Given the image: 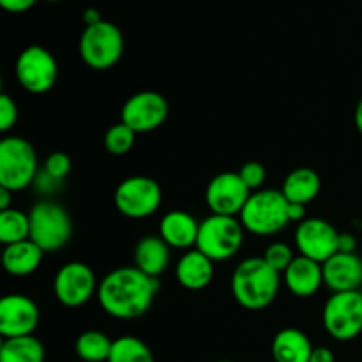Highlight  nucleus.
Wrapping results in <instances>:
<instances>
[{"mask_svg":"<svg viewBox=\"0 0 362 362\" xmlns=\"http://www.w3.org/2000/svg\"><path fill=\"white\" fill-rule=\"evenodd\" d=\"M159 288L158 278H151L136 267H119L101 279L98 299L110 317L134 320L151 310Z\"/></svg>","mask_w":362,"mask_h":362,"instance_id":"obj_1","label":"nucleus"},{"mask_svg":"<svg viewBox=\"0 0 362 362\" xmlns=\"http://www.w3.org/2000/svg\"><path fill=\"white\" fill-rule=\"evenodd\" d=\"M11 194H13V191L0 187V211H9L11 209Z\"/></svg>","mask_w":362,"mask_h":362,"instance_id":"obj_39","label":"nucleus"},{"mask_svg":"<svg viewBox=\"0 0 362 362\" xmlns=\"http://www.w3.org/2000/svg\"><path fill=\"white\" fill-rule=\"evenodd\" d=\"M361 293H362V290H361Z\"/></svg>","mask_w":362,"mask_h":362,"instance_id":"obj_43","label":"nucleus"},{"mask_svg":"<svg viewBox=\"0 0 362 362\" xmlns=\"http://www.w3.org/2000/svg\"><path fill=\"white\" fill-rule=\"evenodd\" d=\"M115 207L129 219H145L154 214L163 202L161 186L151 177H127L115 189Z\"/></svg>","mask_w":362,"mask_h":362,"instance_id":"obj_9","label":"nucleus"},{"mask_svg":"<svg viewBox=\"0 0 362 362\" xmlns=\"http://www.w3.org/2000/svg\"><path fill=\"white\" fill-rule=\"evenodd\" d=\"M283 278H285L286 288L293 296L308 299V297H313L324 285V267L318 262L299 255L283 272Z\"/></svg>","mask_w":362,"mask_h":362,"instance_id":"obj_17","label":"nucleus"},{"mask_svg":"<svg viewBox=\"0 0 362 362\" xmlns=\"http://www.w3.org/2000/svg\"><path fill=\"white\" fill-rule=\"evenodd\" d=\"M37 175V156L28 140L6 136L0 141V187L23 191Z\"/></svg>","mask_w":362,"mask_h":362,"instance_id":"obj_6","label":"nucleus"},{"mask_svg":"<svg viewBox=\"0 0 362 362\" xmlns=\"http://www.w3.org/2000/svg\"><path fill=\"white\" fill-rule=\"evenodd\" d=\"M168 101L159 92L144 90L131 95L122 106L120 122L129 126L134 133H151L161 127L168 119Z\"/></svg>","mask_w":362,"mask_h":362,"instance_id":"obj_11","label":"nucleus"},{"mask_svg":"<svg viewBox=\"0 0 362 362\" xmlns=\"http://www.w3.org/2000/svg\"><path fill=\"white\" fill-rule=\"evenodd\" d=\"M324 267V285L334 293L361 292L362 290V258L356 253H336Z\"/></svg>","mask_w":362,"mask_h":362,"instance_id":"obj_16","label":"nucleus"},{"mask_svg":"<svg viewBox=\"0 0 362 362\" xmlns=\"http://www.w3.org/2000/svg\"><path fill=\"white\" fill-rule=\"evenodd\" d=\"M281 285V274L264 257H251L240 262L232 274V296L243 308L265 310L274 303Z\"/></svg>","mask_w":362,"mask_h":362,"instance_id":"obj_2","label":"nucleus"},{"mask_svg":"<svg viewBox=\"0 0 362 362\" xmlns=\"http://www.w3.org/2000/svg\"><path fill=\"white\" fill-rule=\"evenodd\" d=\"M16 78L21 88L30 94H45L52 90L59 78V64L46 48L32 45L16 59Z\"/></svg>","mask_w":362,"mask_h":362,"instance_id":"obj_10","label":"nucleus"},{"mask_svg":"<svg viewBox=\"0 0 362 362\" xmlns=\"http://www.w3.org/2000/svg\"><path fill=\"white\" fill-rule=\"evenodd\" d=\"M339 235L341 233L325 219L306 218L297 225L296 246L303 257L325 264L338 253Z\"/></svg>","mask_w":362,"mask_h":362,"instance_id":"obj_13","label":"nucleus"},{"mask_svg":"<svg viewBox=\"0 0 362 362\" xmlns=\"http://www.w3.org/2000/svg\"><path fill=\"white\" fill-rule=\"evenodd\" d=\"M45 345L32 336L7 338L0 346V362H45Z\"/></svg>","mask_w":362,"mask_h":362,"instance_id":"obj_24","label":"nucleus"},{"mask_svg":"<svg viewBox=\"0 0 362 362\" xmlns=\"http://www.w3.org/2000/svg\"><path fill=\"white\" fill-rule=\"evenodd\" d=\"M357 240L352 233H341L339 235V250L338 253H356Z\"/></svg>","mask_w":362,"mask_h":362,"instance_id":"obj_36","label":"nucleus"},{"mask_svg":"<svg viewBox=\"0 0 362 362\" xmlns=\"http://www.w3.org/2000/svg\"><path fill=\"white\" fill-rule=\"evenodd\" d=\"M18 120V106L9 94H0V131H9Z\"/></svg>","mask_w":362,"mask_h":362,"instance_id":"obj_32","label":"nucleus"},{"mask_svg":"<svg viewBox=\"0 0 362 362\" xmlns=\"http://www.w3.org/2000/svg\"><path fill=\"white\" fill-rule=\"evenodd\" d=\"M113 341L99 331H85L76 339V354L85 362H108Z\"/></svg>","mask_w":362,"mask_h":362,"instance_id":"obj_26","label":"nucleus"},{"mask_svg":"<svg viewBox=\"0 0 362 362\" xmlns=\"http://www.w3.org/2000/svg\"><path fill=\"white\" fill-rule=\"evenodd\" d=\"M251 197V189L240 179L239 172L218 173L205 189V202L212 214L240 216Z\"/></svg>","mask_w":362,"mask_h":362,"instance_id":"obj_14","label":"nucleus"},{"mask_svg":"<svg viewBox=\"0 0 362 362\" xmlns=\"http://www.w3.org/2000/svg\"><path fill=\"white\" fill-rule=\"evenodd\" d=\"M293 258L296 257H293L292 247L285 243H272L271 246L265 247V251H264V260L267 262L272 269H276L279 274H281V272H285L286 269L290 267V264L293 262Z\"/></svg>","mask_w":362,"mask_h":362,"instance_id":"obj_29","label":"nucleus"},{"mask_svg":"<svg viewBox=\"0 0 362 362\" xmlns=\"http://www.w3.org/2000/svg\"><path fill=\"white\" fill-rule=\"evenodd\" d=\"M244 244V226L233 216L211 214L200 223L197 250L212 262H225L235 257Z\"/></svg>","mask_w":362,"mask_h":362,"instance_id":"obj_4","label":"nucleus"},{"mask_svg":"<svg viewBox=\"0 0 362 362\" xmlns=\"http://www.w3.org/2000/svg\"><path fill=\"white\" fill-rule=\"evenodd\" d=\"M98 288L94 272L83 262H69L62 265L53 279L57 300L67 308L83 306L92 299Z\"/></svg>","mask_w":362,"mask_h":362,"instance_id":"obj_12","label":"nucleus"},{"mask_svg":"<svg viewBox=\"0 0 362 362\" xmlns=\"http://www.w3.org/2000/svg\"><path fill=\"white\" fill-rule=\"evenodd\" d=\"M30 240L45 253L62 250L73 235V221L66 207L52 200H42L32 207Z\"/></svg>","mask_w":362,"mask_h":362,"instance_id":"obj_7","label":"nucleus"},{"mask_svg":"<svg viewBox=\"0 0 362 362\" xmlns=\"http://www.w3.org/2000/svg\"><path fill=\"white\" fill-rule=\"evenodd\" d=\"M175 278L180 286L193 292L207 288L214 278V262L198 250L186 251L177 262Z\"/></svg>","mask_w":362,"mask_h":362,"instance_id":"obj_19","label":"nucleus"},{"mask_svg":"<svg viewBox=\"0 0 362 362\" xmlns=\"http://www.w3.org/2000/svg\"><path fill=\"white\" fill-rule=\"evenodd\" d=\"M288 205L283 191L260 189L251 193L246 207L240 212L244 230L255 235L267 237L281 232L290 223Z\"/></svg>","mask_w":362,"mask_h":362,"instance_id":"obj_3","label":"nucleus"},{"mask_svg":"<svg viewBox=\"0 0 362 362\" xmlns=\"http://www.w3.org/2000/svg\"><path fill=\"white\" fill-rule=\"evenodd\" d=\"M30 239V218L23 211L9 209L0 212V243L4 246Z\"/></svg>","mask_w":362,"mask_h":362,"instance_id":"obj_25","label":"nucleus"},{"mask_svg":"<svg viewBox=\"0 0 362 362\" xmlns=\"http://www.w3.org/2000/svg\"><path fill=\"white\" fill-rule=\"evenodd\" d=\"M136 133L124 122L113 124L105 134V147L112 156H124L133 148Z\"/></svg>","mask_w":362,"mask_h":362,"instance_id":"obj_28","label":"nucleus"},{"mask_svg":"<svg viewBox=\"0 0 362 362\" xmlns=\"http://www.w3.org/2000/svg\"><path fill=\"white\" fill-rule=\"evenodd\" d=\"M42 255L45 251L34 240H21V243L4 247L2 265L7 274L14 278H23L37 271L42 262Z\"/></svg>","mask_w":362,"mask_h":362,"instance_id":"obj_21","label":"nucleus"},{"mask_svg":"<svg viewBox=\"0 0 362 362\" xmlns=\"http://www.w3.org/2000/svg\"><path fill=\"white\" fill-rule=\"evenodd\" d=\"M108 362H156L154 354L136 336H120L113 339Z\"/></svg>","mask_w":362,"mask_h":362,"instance_id":"obj_27","label":"nucleus"},{"mask_svg":"<svg viewBox=\"0 0 362 362\" xmlns=\"http://www.w3.org/2000/svg\"><path fill=\"white\" fill-rule=\"evenodd\" d=\"M200 223L184 211H170L159 223V237L175 250H189L197 246Z\"/></svg>","mask_w":362,"mask_h":362,"instance_id":"obj_18","label":"nucleus"},{"mask_svg":"<svg viewBox=\"0 0 362 362\" xmlns=\"http://www.w3.org/2000/svg\"><path fill=\"white\" fill-rule=\"evenodd\" d=\"M46 2H62V0H46Z\"/></svg>","mask_w":362,"mask_h":362,"instance_id":"obj_41","label":"nucleus"},{"mask_svg":"<svg viewBox=\"0 0 362 362\" xmlns=\"http://www.w3.org/2000/svg\"><path fill=\"white\" fill-rule=\"evenodd\" d=\"M320 187V175H318L315 170L303 166V168L292 170V172L286 175L281 191L290 204L306 205L318 197Z\"/></svg>","mask_w":362,"mask_h":362,"instance_id":"obj_23","label":"nucleus"},{"mask_svg":"<svg viewBox=\"0 0 362 362\" xmlns=\"http://www.w3.org/2000/svg\"><path fill=\"white\" fill-rule=\"evenodd\" d=\"M73 163L66 152H52L45 161V170L55 179L64 180L71 173Z\"/></svg>","mask_w":362,"mask_h":362,"instance_id":"obj_31","label":"nucleus"},{"mask_svg":"<svg viewBox=\"0 0 362 362\" xmlns=\"http://www.w3.org/2000/svg\"><path fill=\"white\" fill-rule=\"evenodd\" d=\"M78 49L81 60L90 69H112L124 53V35L117 25L103 20L90 27H85L80 35Z\"/></svg>","mask_w":362,"mask_h":362,"instance_id":"obj_5","label":"nucleus"},{"mask_svg":"<svg viewBox=\"0 0 362 362\" xmlns=\"http://www.w3.org/2000/svg\"><path fill=\"white\" fill-rule=\"evenodd\" d=\"M218 362H233V361H226V359H225V361H218Z\"/></svg>","mask_w":362,"mask_h":362,"instance_id":"obj_42","label":"nucleus"},{"mask_svg":"<svg viewBox=\"0 0 362 362\" xmlns=\"http://www.w3.org/2000/svg\"><path fill=\"white\" fill-rule=\"evenodd\" d=\"M35 2H37V0H0V7H2L4 11H7V13L18 14L32 9Z\"/></svg>","mask_w":362,"mask_h":362,"instance_id":"obj_34","label":"nucleus"},{"mask_svg":"<svg viewBox=\"0 0 362 362\" xmlns=\"http://www.w3.org/2000/svg\"><path fill=\"white\" fill-rule=\"evenodd\" d=\"M354 120H356L357 131H359V133L362 134V98H361V101L357 103L356 113H354Z\"/></svg>","mask_w":362,"mask_h":362,"instance_id":"obj_40","label":"nucleus"},{"mask_svg":"<svg viewBox=\"0 0 362 362\" xmlns=\"http://www.w3.org/2000/svg\"><path fill=\"white\" fill-rule=\"evenodd\" d=\"M170 265V246L159 235H147L134 247V267L151 278H159Z\"/></svg>","mask_w":362,"mask_h":362,"instance_id":"obj_20","label":"nucleus"},{"mask_svg":"<svg viewBox=\"0 0 362 362\" xmlns=\"http://www.w3.org/2000/svg\"><path fill=\"white\" fill-rule=\"evenodd\" d=\"M322 322L329 336L338 341H352L362 332V293H332L322 311Z\"/></svg>","mask_w":362,"mask_h":362,"instance_id":"obj_8","label":"nucleus"},{"mask_svg":"<svg viewBox=\"0 0 362 362\" xmlns=\"http://www.w3.org/2000/svg\"><path fill=\"white\" fill-rule=\"evenodd\" d=\"M60 184H62V180L49 175L45 168H42L41 172H37V175H35L34 179V187L42 194H53L57 189H59Z\"/></svg>","mask_w":362,"mask_h":362,"instance_id":"obj_33","label":"nucleus"},{"mask_svg":"<svg viewBox=\"0 0 362 362\" xmlns=\"http://www.w3.org/2000/svg\"><path fill=\"white\" fill-rule=\"evenodd\" d=\"M310 362H336V359L331 349H327V346H315Z\"/></svg>","mask_w":362,"mask_h":362,"instance_id":"obj_35","label":"nucleus"},{"mask_svg":"<svg viewBox=\"0 0 362 362\" xmlns=\"http://www.w3.org/2000/svg\"><path fill=\"white\" fill-rule=\"evenodd\" d=\"M81 20H83L85 27H90V25H95V23H99V21H103V18H101V13H99L98 9H94V7H88V9H85L83 14H81Z\"/></svg>","mask_w":362,"mask_h":362,"instance_id":"obj_38","label":"nucleus"},{"mask_svg":"<svg viewBox=\"0 0 362 362\" xmlns=\"http://www.w3.org/2000/svg\"><path fill=\"white\" fill-rule=\"evenodd\" d=\"M288 216H290V221L303 223L304 219H306V205L290 204L288 205Z\"/></svg>","mask_w":362,"mask_h":362,"instance_id":"obj_37","label":"nucleus"},{"mask_svg":"<svg viewBox=\"0 0 362 362\" xmlns=\"http://www.w3.org/2000/svg\"><path fill=\"white\" fill-rule=\"evenodd\" d=\"M239 175L244 180V184L255 193V191H260V187L264 186L265 179H267V170H265L262 163L250 161L240 166Z\"/></svg>","mask_w":362,"mask_h":362,"instance_id":"obj_30","label":"nucleus"},{"mask_svg":"<svg viewBox=\"0 0 362 362\" xmlns=\"http://www.w3.org/2000/svg\"><path fill=\"white\" fill-rule=\"evenodd\" d=\"M39 324V308L21 293H9L0 300V334L4 339L32 336Z\"/></svg>","mask_w":362,"mask_h":362,"instance_id":"obj_15","label":"nucleus"},{"mask_svg":"<svg viewBox=\"0 0 362 362\" xmlns=\"http://www.w3.org/2000/svg\"><path fill=\"white\" fill-rule=\"evenodd\" d=\"M313 343L303 331L293 327L281 329L272 339L274 362H310Z\"/></svg>","mask_w":362,"mask_h":362,"instance_id":"obj_22","label":"nucleus"}]
</instances>
